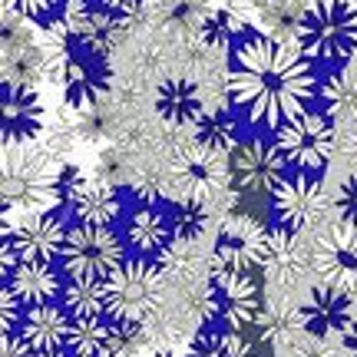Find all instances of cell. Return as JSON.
I'll list each match as a JSON object with an SVG mask.
<instances>
[{
    "instance_id": "obj_41",
    "label": "cell",
    "mask_w": 357,
    "mask_h": 357,
    "mask_svg": "<svg viewBox=\"0 0 357 357\" xmlns=\"http://www.w3.org/2000/svg\"><path fill=\"white\" fill-rule=\"evenodd\" d=\"M26 307L17 301V294L3 284V298H0V328H3V337L10 334H20V324H24Z\"/></svg>"
},
{
    "instance_id": "obj_38",
    "label": "cell",
    "mask_w": 357,
    "mask_h": 357,
    "mask_svg": "<svg viewBox=\"0 0 357 357\" xmlns=\"http://www.w3.org/2000/svg\"><path fill=\"white\" fill-rule=\"evenodd\" d=\"M79 132H83V146H100L109 139V119L102 116L100 102L79 109Z\"/></svg>"
},
{
    "instance_id": "obj_12",
    "label": "cell",
    "mask_w": 357,
    "mask_h": 357,
    "mask_svg": "<svg viewBox=\"0 0 357 357\" xmlns=\"http://www.w3.org/2000/svg\"><path fill=\"white\" fill-rule=\"evenodd\" d=\"M56 83L63 89V102L73 109H86L102 100V93H109L113 83V70L106 63V56L86 50V47H73V53L66 56V63L56 73Z\"/></svg>"
},
{
    "instance_id": "obj_42",
    "label": "cell",
    "mask_w": 357,
    "mask_h": 357,
    "mask_svg": "<svg viewBox=\"0 0 357 357\" xmlns=\"http://www.w3.org/2000/svg\"><path fill=\"white\" fill-rule=\"evenodd\" d=\"M56 7V0H3V10L20 13L26 20H37L43 13H50Z\"/></svg>"
},
{
    "instance_id": "obj_45",
    "label": "cell",
    "mask_w": 357,
    "mask_h": 357,
    "mask_svg": "<svg viewBox=\"0 0 357 357\" xmlns=\"http://www.w3.org/2000/svg\"><path fill=\"white\" fill-rule=\"evenodd\" d=\"M132 192H136V199L146 205L159 199V185H155V182H139V178H136V182H132Z\"/></svg>"
},
{
    "instance_id": "obj_18",
    "label": "cell",
    "mask_w": 357,
    "mask_h": 357,
    "mask_svg": "<svg viewBox=\"0 0 357 357\" xmlns=\"http://www.w3.org/2000/svg\"><path fill=\"white\" fill-rule=\"evenodd\" d=\"M314 268V255L301 235L288 229H268L261 242V271L275 284H294Z\"/></svg>"
},
{
    "instance_id": "obj_6",
    "label": "cell",
    "mask_w": 357,
    "mask_h": 357,
    "mask_svg": "<svg viewBox=\"0 0 357 357\" xmlns=\"http://www.w3.org/2000/svg\"><path fill=\"white\" fill-rule=\"evenodd\" d=\"M66 235L70 229L60 212H30L17 222L3 218V275L20 261H50L63 255Z\"/></svg>"
},
{
    "instance_id": "obj_1",
    "label": "cell",
    "mask_w": 357,
    "mask_h": 357,
    "mask_svg": "<svg viewBox=\"0 0 357 357\" xmlns=\"http://www.w3.org/2000/svg\"><path fill=\"white\" fill-rule=\"evenodd\" d=\"M318 89L311 60L298 50V43L255 33L238 43L229 70L231 102L255 126L281 129L307 109Z\"/></svg>"
},
{
    "instance_id": "obj_19",
    "label": "cell",
    "mask_w": 357,
    "mask_h": 357,
    "mask_svg": "<svg viewBox=\"0 0 357 357\" xmlns=\"http://www.w3.org/2000/svg\"><path fill=\"white\" fill-rule=\"evenodd\" d=\"M7 288L17 294V301L24 307H40L63 298L66 284L53 271L50 261H20L13 271H7Z\"/></svg>"
},
{
    "instance_id": "obj_9",
    "label": "cell",
    "mask_w": 357,
    "mask_h": 357,
    "mask_svg": "<svg viewBox=\"0 0 357 357\" xmlns=\"http://www.w3.org/2000/svg\"><path fill=\"white\" fill-rule=\"evenodd\" d=\"M231 189L238 195L252 199H271L275 189L284 182V155L278 153L275 142L265 139H245L231 153Z\"/></svg>"
},
{
    "instance_id": "obj_35",
    "label": "cell",
    "mask_w": 357,
    "mask_h": 357,
    "mask_svg": "<svg viewBox=\"0 0 357 357\" xmlns=\"http://www.w3.org/2000/svg\"><path fill=\"white\" fill-rule=\"evenodd\" d=\"M149 328L146 321H116L113 318V337H109V351L119 357H136L142 347L149 344Z\"/></svg>"
},
{
    "instance_id": "obj_10",
    "label": "cell",
    "mask_w": 357,
    "mask_h": 357,
    "mask_svg": "<svg viewBox=\"0 0 357 357\" xmlns=\"http://www.w3.org/2000/svg\"><path fill=\"white\" fill-rule=\"evenodd\" d=\"M271 212L278 218V229H288L294 235H305L311 229H321L328 218V195L318 178L307 172L288 176L271 195Z\"/></svg>"
},
{
    "instance_id": "obj_17",
    "label": "cell",
    "mask_w": 357,
    "mask_h": 357,
    "mask_svg": "<svg viewBox=\"0 0 357 357\" xmlns=\"http://www.w3.org/2000/svg\"><path fill=\"white\" fill-rule=\"evenodd\" d=\"M305 334L311 337H341L354 321V301L347 288L337 284H314L307 301L301 305Z\"/></svg>"
},
{
    "instance_id": "obj_30",
    "label": "cell",
    "mask_w": 357,
    "mask_h": 357,
    "mask_svg": "<svg viewBox=\"0 0 357 357\" xmlns=\"http://www.w3.org/2000/svg\"><path fill=\"white\" fill-rule=\"evenodd\" d=\"M185 357H258L255 344L245 341L238 331H225V328H202L192 337L189 354Z\"/></svg>"
},
{
    "instance_id": "obj_47",
    "label": "cell",
    "mask_w": 357,
    "mask_h": 357,
    "mask_svg": "<svg viewBox=\"0 0 357 357\" xmlns=\"http://www.w3.org/2000/svg\"><path fill=\"white\" fill-rule=\"evenodd\" d=\"M33 357H77L70 347H56V351H37Z\"/></svg>"
},
{
    "instance_id": "obj_15",
    "label": "cell",
    "mask_w": 357,
    "mask_h": 357,
    "mask_svg": "<svg viewBox=\"0 0 357 357\" xmlns=\"http://www.w3.org/2000/svg\"><path fill=\"white\" fill-rule=\"evenodd\" d=\"M172 176L182 185L185 195H195V199H205V195H215L231 182V166L225 153H215L208 146H189L182 149L178 159L172 162Z\"/></svg>"
},
{
    "instance_id": "obj_27",
    "label": "cell",
    "mask_w": 357,
    "mask_h": 357,
    "mask_svg": "<svg viewBox=\"0 0 357 357\" xmlns=\"http://www.w3.org/2000/svg\"><path fill=\"white\" fill-rule=\"evenodd\" d=\"M321 100L328 106V116L337 126L357 123V66H341L321 83Z\"/></svg>"
},
{
    "instance_id": "obj_16",
    "label": "cell",
    "mask_w": 357,
    "mask_h": 357,
    "mask_svg": "<svg viewBox=\"0 0 357 357\" xmlns=\"http://www.w3.org/2000/svg\"><path fill=\"white\" fill-rule=\"evenodd\" d=\"M60 20L70 26V33H73L79 47L100 53V56H109L116 40L123 37V30H126V20L106 13L102 7H93L89 0H66Z\"/></svg>"
},
{
    "instance_id": "obj_43",
    "label": "cell",
    "mask_w": 357,
    "mask_h": 357,
    "mask_svg": "<svg viewBox=\"0 0 357 357\" xmlns=\"http://www.w3.org/2000/svg\"><path fill=\"white\" fill-rule=\"evenodd\" d=\"M100 7L106 13H113L119 20H132L142 10V0H100Z\"/></svg>"
},
{
    "instance_id": "obj_33",
    "label": "cell",
    "mask_w": 357,
    "mask_h": 357,
    "mask_svg": "<svg viewBox=\"0 0 357 357\" xmlns=\"http://www.w3.org/2000/svg\"><path fill=\"white\" fill-rule=\"evenodd\" d=\"M63 307L73 318H86V314H106V298H102L100 281H77L70 278V284L63 288Z\"/></svg>"
},
{
    "instance_id": "obj_11",
    "label": "cell",
    "mask_w": 357,
    "mask_h": 357,
    "mask_svg": "<svg viewBox=\"0 0 357 357\" xmlns=\"http://www.w3.org/2000/svg\"><path fill=\"white\" fill-rule=\"evenodd\" d=\"M265 222L248 215H229L218 231L212 248V271H238L252 275L261 268V242H265Z\"/></svg>"
},
{
    "instance_id": "obj_25",
    "label": "cell",
    "mask_w": 357,
    "mask_h": 357,
    "mask_svg": "<svg viewBox=\"0 0 357 357\" xmlns=\"http://www.w3.org/2000/svg\"><path fill=\"white\" fill-rule=\"evenodd\" d=\"M40 153L50 159L53 166H63L70 162V155L77 146H83V132H79V109L73 106H60L56 113L50 116V123L43 129V136H40Z\"/></svg>"
},
{
    "instance_id": "obj_23",
    "label": "cell",
    "mask_w": 357,
    "mask_h": 357,
    "mask_svg": "<svg viewBox=\"0 0 357 357\" xmlns=\"http://www.w3.org/2000/svg\"><path fill=\"white\" fill-rule=\"evenodd\" d=\"M70 215L77 218V225H96V229H109L116 218L123 215V199L116 185L93 178L77 192V199L70 205Z\"/></svg>"
},
{
    "instance_id": "obj_29",
    "label": "cell",
    "mask_w": 357,
    "mask_h": 357,
    "mask_svg": "<svg viewBox=\"0 0 357 357\" xmlns=\"http://www.w3.org/2000/svg\"><path fill=\"white\" fill-rule=\"evenodd\" d=\"M195 142L215 149V153H235V146H238V119H235V113L229 106L205 109L202 119L195 123Z\"/></svg>"
},
{
    "instance_id": "obj_34",
    "label": "cell",
    "mask_w": 357,
    "mask_h": 357,
    "mask_svg": "<svg viewBox=\"0 0 357 357\" xmlns=\"http://www.w3.org/2000/svg\"><path fill=\"white\" fill-rule=\"evenodd\" d=\"M132 159L123 146H102L100 155H96V178L100 182H109V185H123V182H136L132 176Z\"/></svg>"
},
{
    "instance_id": "obj_4",
    "label": "cell",
    "mask_w": 357,
    "mask_h": 357,
    "mask_svg": "<svg viewBox=\"0 0 357 357\" xmlns=\"http://www.w3.org/2000/svg\"><path fill=\"white\" fill-rule=\"evenodd\" d=\"M106 314L116 321H149L166 298V275L149 258H129L109 281H102Z\"/></svg>"
},
{
    "instance_id": "obj_22",
    "label": "cell",
    "mask_w": 357,
    "mask_h": 357,
    "mask_svg": "<svg viewBox=\"0 0 357 357\" xmlns=\"http://www.w3.org/2000/svg\"><path fill=\"white\" fill-rule=\"evenodd\" d=\"M252 13H258L255 0H229L215 10L202 13L199 20V37L212 50H225L231 40H238L252 24Z\"/></svg>"
},
{
    "instance_id": "obj_37",
    "label": "cell",
    "mask_w": 357,
    "mask_h": 357,
    "mask_svg": "<svg viewBox=\"0 0 357 357\" xmlns=\"http://www.w3.org/2000/svg\"><path fill=\"white\" fill-rule=\"evenodd\" d=\"M83 185H86V178H83V169L77 162L56 166V208L70 212V205H73V199H77V192Z\"/></svg>"
},
{
    "instance_id": "obj_31",
    "label": "cell",
    "mask_w": 357,
    "mask_h": 357,
    "mask_svg": "<svg viewBox=\"0 0 357 357\" xmlns=\"http://www.w3.org/2000/svg\"><path fill=\"white\" fill-rule=\"evenodd\" d=\"M109 337H113V318L109 314H86V318H73V331H70V351L77 357H89L109 351Z\"/></svg>"
},
{
    "instance_id": "obj_20",
    "label": "cell",
    "mask_w": 357,
    "mask_h": 357,
    "mask_svg": "<svg viewBox=\"0 0 357 357\" xmlns=\"http://www.w3.org/2000/svg\"><path fill=\"white\" fill-rule=\"evenodd\" d=\"M153 102H155L159 119H166L169 126H195V123L202 119V113L208 109L199 83H192V79H185V77L166 79L162 86L155 89Z\"/></svg>"
},
{
    "instance_id": "obj_50",
    "label": "cell",
    "mask_w": 357,
    "mask_h": 357,
    "mask_svg": "<svg viewBox=\"0 0 357 357\" xmlns=\"http://www.w3.org/2000/svg\"><path fill=\"white\" fill-rule=\"evenodd\" d=\"M351 301H354V311H357V284L351 288Z\"/></svg>"
},
{
    "instance_id": "obj_24",
    "label": "cell",
    "mask_w": 357,
    "mask_h": 357,
    "mask_svg": "<svg viewBox=\"0 0 357 357\" xmlns=\"http://www.w3.org/2000/svg\"><path fill=\"white\" fill-rule=\"evenodd\" d=\"M126 242L139 252V255H162L169 245L176 242L172 235V222H169L159 208L153 205H142L129 215L126 225Z\"/></svg>"
},
{
    "instance_id": "obj_3",
    "label": "cell",
    "mask_w": 357,
    "mask_h": 357,
    "mask_svg": "<svg viewBox=\"0 0 357 357\" xmlns=\"http://www.w3.org/2000/svg\"><path fill=\"white\" fill-rule=\"evenodd\" d=\"M56 169L40 146H10L3 153V218L13 212H53Z\"/></svg>"
},
{
    "instance_id": "obj_49",
    "label": "cell",
    "mask_w": 357,
    "mask_h": 357,
    "mask_svg": "<svg viewBox=\"0 0 357 357\" xmlns=\"http://www.w3.org/2000/svg\"><path fill=\"white\" fill-rule=\"evenodd\" d=\"M89 357H119L116 351H100V354H89Z\"/></svg>"
},
{
    "instance_id": "obj_44",
    "label": "cell",
    "mask_w": 357,
    "mask_h": 357,
    "mask_svg": "<svg viewBox=\"0 0 357 357\" xmlns=\"http://www.w3.org/2000/svg\"><path fill=\"white\" fill-rule=\"evenodd\" d=\"M37 351L26 344L20 334H10V337H3V357H33Z\"/></svg>"
},
{
    "instance_id": "obj_28",
    "label": "cell",
    "mask_w": 357,
    "mask_h": 357,
    "mask_svg": "<svg viewBox=\"0 0 357 357\" xmlns=\"http://www.w3.org/2000/svg\"><path fill=\"white\" fill-rule=\"evenodd\" d=\"M159 268H162V275L176 281H195L202 278L205 271L212 275V252H202V245L199 242H172L159 255Z\"/></svg>"
},
{
    "instance_id": "obj_13",
    "label": "cell",
    "mask_w": 357,
    "mask_h": 357,
    "mask_svg": "<svg viewBox=\"0 0 357 357\" xmlns=\"http://www.w3.org/2000/svg\"><path fill=\"white\" fill-rule=\"evenodd\" d=\"M311 255L321 284H337L351 291L357 284V225L337 222L324 229L311 245Z\"/></svg>"
},
{
    "instance_id": "obj_46",
    "label": "cell",
    "mask_w": 357,
    "mask_h": 357,
    "mask_svg": "<svg viewBox=\"0 0 357 357\" xmlns=\"http://www.w3.org/2000/svg\"><path fill=\"white\" fill-rule=\"evenodd\" d=\"M341 347H344V357H357V318L351 321V328L341 334Z\"/></svg>"
},
{
    "instance_id": "obj_26",
    "label": "cell",
    "mask_w": 357,
    "mask_h": 357,
    "mask_svg": "<svg viewBox=\"0 0 357 357\" xmlns=\"http://www.w3.org/2000/svg\"><path fill=\"white\" fill-rule=\"evenodd\" d=\"M258 341L271 344L275 351L284 347L288 341H294L298 334H305V321H301V305H291L284 298H275V301H265L261 314L255 321Z\"/></svg>"
},
{
    "instance_id": "obj_7",
    "label": "cell",
    "mask_w": 357,
    "mask_h": 357,
    "mask_svg": "<svg viewBox=\"0 0 357 357\" xmlns=\"http://www.w3.org/2000/svg\"><path fill=\"white\" fill-rule=\"evenodd\" d=\"M261 307L265 301L252 275L212 271L205 281V321H215L225 331L242 334L245 328H255Z\"/></svg>"
},
{
    "instance_id": "obj_32",
    "label": "cell",
    "mask_w": 357,
    "mask_h": 357,
    "mask_svg": "<svg viewBox=\"0 0 357 357\" xmlns=\"http://www.w3.org/2000/svg\"><path fill=\"white\" fill-rule=\"evenodd\" d=\"M169 222H172V235L178 242H199L205 235V229H208V208L195 195H178L172 202Z\"/></svg>"
},
{
    "instance_id": "obj_40",
    "label": "cell",
    "mask_w": 357,
    "mask_h": 357,
    "mask_svg": "<svg viewBox=\"0 0 357 357\" xmlns=\"http://www.w3.org/2000/svg\"><path fill=\"white\" fill-rule=\"evenodd\" d=\"M334 159L347 176H357V123L341 129V136L334 142Z\"/></svg>"
},
{
    "instance_id": "obj_48",
    "label": "cell",
    "mask_w": 357,
    "mask_h": 357,
    "mask_svg": "<svg viewBox=\"0 0 357 357\" xmlns=\"http://www.w3.org/2000/svg\"><path fill=\"white\" fill-rule=\"evenodd\" d=\"M149 357H182V354H176V351H169V347H159V351H153Z\"/></svg>"
},
{
    "instance_id": "obj_39",
    "label": "cell",
    "mask_w": 357,
    "mask_h": 357,
    "mask_svg": "<svg viewBox=\"0 0 357 357\" xmlns=\"http://www.w3.org/2000/svg\"><path fill=\"white\" fill-rule=\"evenodd\" d=\"M334 212L344 225H357V176H344L334 192Z\"/></svg>"
},
{
    "instance_id": "obj_51",
    "label": "cell",
    "mask_w": 357,
    "mask_h": 357,
    "mask_svg": "<svg viewBox=\"0 0 357 357\" xmlns=\"http://www.w3.org/2000/svg\"><path fill=\"white\" fill-rule=\"evenodd\" d=\"M305 3H318V0H305Z\"/></svg>"
},
{
    "instance_id": "obj_5",
    "label": "cell",
    "mask_w": 357,
    "mask_h": 357,
    "mask_svg": "<svg viewBox=\"0 0 357 357\" xmlns=\"http://www.w3.org/2000/svg\"><path fill=\"white\" fill-rule=\"evenodd\" d=\"M63 268L77 281H109L126 265V242L113 229L96 225H73L63 245Z\"/></svg>"
},
{
    "instance_id": "obj_21",
    "label": "cell",
    "mask_w": 357,
    "mask_h": 357,
    "mask_svg": "<svg viewBox=\"0 0 357 357\" xmlns=\"http://www.w3.org/2000/svg\"><path fill=\"white\" fill-rule=\"evenodd\" d=\"M70 331H73V314L60 305L26 307L24 324H20V337H24L33 351L66 347L70 344Z\"/></svg>"
},
{
    "instance_id": "obj_2",
    "label": "cell",
    "mask_w": 357,
    "mask_h": 357,
    "mask_svg": "<svg viewBox=\"0 0 357 357\" xmlns=\"http://www.w3.org/2000/svg\"><path fill=\"white\" fill-rule=\"evenodd\" d=\"M294 43L307 60L337 66V70L347 66L357 53V3L354 0L307 3Z\"/></svg>"
},
{
    "instance_id": "obj_8",
    "label": "cell",
    "mask_w": 357,
    "mask_h": 357,
    "mask_svg": "<svg viewBox=\"0 0 357 357\" xmlns=\"http://www.w3.org/2000/svg\"><path fill=\"white\" fill-rule=\"evenodd\" d=\"M334 123L328 113H314V109H305V113L284 123L281 129H275V146L278 153L284 155V162L301 172H314V169H324L334 155Z\"/></svg>"
},
{
    "instance_id": "obj_14",
    "label": "cell",
    "mask_w": 357,
    "mask_h": 357,
    "mask_svg": "<svg viewBox=\"0 0 357 357\" xmlns=\"http://www.w3.org/2000/svg\"><path fill=\"white\" fill-rule=\"evenodd\" d=\"M3 119H0V139L3 146H33L40 142L47 129V106L40 100L37 89L26 86H7L3 83Z\"/></svg>"
},
{
    "instance_id": "obj_52",
    "label": "cell",
    "mask_w": 357,
    "mask_h": 357,
    "mask_svg": "<svg viewBox=\"0 0 357 357\" xmlns=\"http://www.w3.org/2000/svg\"><path fill=\"white\" fill-rule=\"evenodd\" d=\"M354 3H357V0H354Z\"/></svg>"
},
{
    "instance_id": "obj_36",
    "label": "cell",
    "mask_w": 357,
    "mask_h": 357,
    "mask_svg": "<svg viewBox=\"0 0 357 357\" xmlns=\"http://www.w3.org/2000/svg\"><path fill=\"white\" fill-rule=\"evenodd\" d=\"M278 357H344L341 337H311V334H298L294 341L278 347Z\"/></svg>"
}]
</instances>
